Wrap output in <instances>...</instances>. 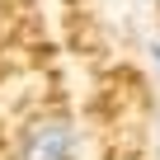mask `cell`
I'll return each mask as SVG.
<instances>
[{"label": "cell", "instance_id": "cell-1", "mask_svg": "<svg viewBox=\"0 0 160 160\" xmlns=\"http://www.w3.org/2000/svg\"><path fill=\"white\" fill-rule=\"evenodd\" d=\"M71 155H75V132L61 118L33 122L19 141V160H71Z\"/></svg>", "mask_w": 160, "mask_h": 160}]
</instances>
